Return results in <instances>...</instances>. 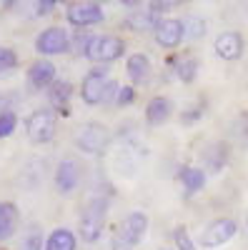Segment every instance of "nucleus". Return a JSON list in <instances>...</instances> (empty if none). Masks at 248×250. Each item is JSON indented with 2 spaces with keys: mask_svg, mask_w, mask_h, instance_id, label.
<instances>
[{
  "mask_svg": "<svg viewBox=\"0 0 248 250\" xmlns=\"http://www.w3.org/2000/svg\"><path fill=\"white\" fill-rule=\"evenodd\" d=\"M18 225V208L8 200L0 203V240H8Z\"/></svg>",
  "mask_w": 248,
  "mask_h": 250,
  "instance_id": "obj_16",
  "label": "nucleus"
},
{
  "mask_svg": "<svg viewBox=\"0 0 248 250\" xmlns=\"http://www.w3.org/2000/svg\"><path fill=\"white\" fill-rule=\"evenodd\" d=\"M75 143H78V148L86 150V153H103L111 143V133H108L106 125L88 123V125H83L80 133L75 135Z\"/></svg>",
  "mask_w": 248,
  "mask_h": 250,
  "instance_id": "obj_4",
  "label": "nucleus"
},
{
  "mask_svg": "<svg viewBox=\"0 0 248 250\" xmlns=\"http://www.w3.org/2000/svg\"><path fill=\"white\" fill-rule=\"evenodd\" d=\"M50 10H55V3H53V0H45V3H35V13H38V15H48Z\"/></svg>",
  "mask_w": 248,
  "mask_h": 250,
  "instance_id": "obj_29",
  "label": "nucleus"
},
{
  "mask_svg": "<svg viewBox=\"0 0 248 250\" xmlns=\"http://www.w3.org/2000/svg\"><path fill=\"white\" fill-rule=\"evenodd\" d=\"M225 160H228V145L225 143H216L208 148V153H205V165H208L211 173H221Z\"/></svg>",
  "mask_w": 248,
  "mask_h": 250,
  "instance_id": "obj_17",
  "label": "nucleus"
},
{
  "mask_svg": "<svg viewBox=\"0 0 248 250\" xmlns=\"http://www.w3.org/2000/svg\"><path fill=\"white\" fill-rule=\"evenodd\" d=\"M173 238H176V248H178V250H196L193 243H191V238H188V230H185V228H176Z\"/></svg>",
  "mask_w": 248,
  "mask_h": 250,
  "instance_id": "obj_26",
  "label": "nucleus"
},
{
  "mask_svg": "<svg viewBox=\"0 0 248 250\" xmlns=\"http://www.w3.org/2000/svg\"><path fill=\"white\" fill-rule=\"evenodd\" d=\"M123 48H126L123 40L115 35H93L88 43V50H86V58L95 62H111L123 55Z\"/></svg>",
  "mask_w": 248,
  "mask_h": 250,
  "instance_id": "obj_3",
  "label": "nucleus"
},
{
  "mask_svg": "<svg viewBox=\"0 0 248 250\" xmlns=\"http://www.w3.org/2000/svg\"><path fill=\"white\" fill-rule=\"evenodd\" d=\"M126 70H128V78L135 83V85H140V83H146V80L151 78V62H148V58H146V55L135 53V55H131V58H128Z\"/></svg>",
  "mask_w": 248,
  "mask_h": 250,
  "instance_id": "obj_15",
  "label": "nucleus"
},
{
  "mask_svg": "<svg viewBox=\"0 0 248 250\" xmlns=\"http://www.w3.org/2000/svg\"><path fill=\"white\" fill-rule=\"evenodd\" d=\"M106 215H108V198H90L80 213V238L86 243H95L106 228Z\"/></svg>",
  "mask_w": 248,
  "mask_h": 250,
  "instance_id": "obj_2",
  "label": "nucleus"
},
{
  "mask_svg": "<svg viewBox=\"0 0 248 250\" xmlns=\"http://www.w3.org/2000/svg\"><path fill=\"white\" fill-rule=\"evenodd\" d=\"M23 250H43V238H40V233H38V230H33V233L28 235V240H25Z\"/></svg>",
  "mask_w": 248,
  "mask_h": 250,
  "instance_id": "obj_27",
  "label": "nucleus"
},
{
  "mask_svg": "<svg viewBox=\"0 0 248 250\" xmlns=\"http://www.w3.org/2000/svg\"><path fill=\"white\" fill-rule=\"evenodd\" d=\"M173 68H176V75L183 80V83H193L196 80V73H198V60L185 55V58H176L173 60Z\"/></svg>",
  "mask_w": 248,
  "mask_h": 250,
  "instance_id": "obj_20",
  "label": "nucleus"
},
{
  "mask_svg": "<svg viewBox=\"0 0 248 250\" xmlns=\"http://www.w3.org/2000/svg\"><path fill=\"white\" fill-rule=\"evenodd\" d=\"M236 230H238L236 220H231V218H218V220H213V223L203 230L201 245H205V248H218V245H223V243H228V240L236 235Z\"/></svg>",
  "mask_w": 248,
  "mask_h": 250,
  "instance_id": "obj_5",
  "label": "nucleus"
},
{
  "mask_svg": "<svg viewBox=\"0 0 248 250\" xmlns=\"http://www.w3.org/2000/svg\"><path fill=\"white\" fill-rule=\"evenodd\" d=\"M183 38H185L183 20H160L156 28V40L163 48H176Z\"/></svg>",
  "mask_w": 248,
  "mask_h": 250,
  "instance_id": "obj_10",
  "label": "nucleus"
},
{
  "mask_svg": "<svg viewBox=\"0 0 248 250\" xmlns=\"http://www.w3.org/2000/svg\"><path fill=\"white\" fill-rule=\"evenodd\" d=\"M18 65V55L10 48H0V75Z\"/></svg>",
  "mask_w": 248,
  "mask_h": 250,
  "instance_id": "obj_25",
  "label": "nucleus"
},
{
  "mask_svg": "<svg viewBox=\"0 0 248 250\" xmlns=\"http://www.w3.org/2000/svg\"><path fill=\"white\" fill-rule=\"evenodd\" d=\"M15 125H18V118H15V113H10V110L0 113V138H8V135L15 130Z\"/></svg>",
  "mask_w": 248,
  "mask_h": 250,
  "instance_id": "obj_24",
  "label": "nucleus"
},
{
  "mask_svg": "<svg viewBox=\"0 0 248 250\" xmlns=\"http://www.w3.org/2000/svg\"><path fill=\"white\" fill-rule=\"evenodd\" d=\"M126 28H133V30H148V28H158V13L153 10H146V13H133L128 20H126Z\"/></svg>",
  "mask_w": 248,
  "mask_h": 250,
  "instance_id": "obj_21",
  "label": "nucleus"
},
{
  "mask_svg": "<svg viewBox=\"0 0 248 250\" xmlns=\"http://www.w3.org/2000/svg\"><path fill=\"white\" fill-rule=\"evenodd\" d=\"M183 30H185V35L188 38H203L205 35V23L201 18H188V20H183Z\"/></svg>",
  "mask_w": 248,
  "mask_h": 250,
  "instance_id": "obj_23",
  "label": "nucleus"
},
{
  "mask_svg": "<svg viewBox=\"0 0 248 250\" xmlns=\"http://www.w3.org/2000/svg\"><path fill=\"white\" fill-rule=\"evenodd\" d=\"M241 53H243V38L238 33L228 30V33H221L216 38V55L218 58L236 60V58H241Z\"/></svg>",
  "mask_w": 248,
  "mask_h": 250,
  "instance_id": "obj_11",
  "label": "nucleus"
},
{
  "mask_svg": "<svg viewBox=\"0 0 248 250\" xmlns=\"http://www.w3.org/2000/svg\"><path fill=\"white\" fill-rule=\"evenodd\" d=\"M78 180H80V168H78L75 160H63V163L58 165V170H55V185H58L60 193H70L73 188L78 185Z\"/></svg>",
  "mask_w": 248,
  "mask_h": 250,
  "instance_id": "obj_13",
  "label": "nucleus"
},
{
  "mask_svg": "<svg viewBox=\"0 0 248 250\" xmlns=\"http://www.w3.org/2000/svg\"><path fill=\"white\" fill-rule=\"evenodd\" d=\"M28 135L33 143H48L55 135V115L50 110H35L28 118Z\"/></svg>",
  "mask_w": 248,
  "mask_h": 250,
  "instance_id": "obj_6",
  "label": "nucleus"
},
{
  "mask_svg": "<svg viewBox=\"0 0 248 250\" xmlns=\"http://www.w3.org/2000/svg\"><path fill=\"white\" fill-rule=\"evenodd\" d=\"M180 180H183V185H185V193L193 195V193L203 190V185H205V173H203L201 168H183Z\"/></svg>",
  "mask_w": 248,
  "mask_h": 250,
  "instance_id": "obj_19",
  "label": "nucleus"
},
{
  "mask_svg": "<svg viewBox=\"0 0 248 250\" xmlns=\"http://www.w3.org/2000/svg\"><path fill=\"white\" fill-rule=\"evenodd\" d=\"M171 113H173L171 100L158 95V98H153V100L148 103V108H146V120H148L151 125H163L165 120L171 118Z\"/></svg>",
  "mask_w": 248,
  "mask_h": 250,
  "instance_id": "obj_14",
  "label": "nucleus"
},
{
  "mask_svg": "<svg viewBox=\"0 0 248 250\" xmlns=\"http://www.w3.org/2000/svg\"><path fill=\"white\" fill-rule=\"evenodd\" d=\"M66 18L75 28L95 25V23L103 20V5H98V3H73V5H68Z\"/></svg>",
  "mask_w": 248,
  "mask_h": 250,
  "instance_id": "obj_7",
  "label": "nucleus"
},
{
  "mask_svg": "<svg viewBox=\"0 0 248 250\" xmlns=\"http://www.w3.org/2000/svg\"><path fill=\"white\" fill-rule=\"evenodd\" d=\"M53 78H55V65L48 60H35L30 70H28V85L33 90H40V88H48L53 85Z\"/></svg>",
  "mask_w": 248,
  "mask_h": 250,
  "instance_id": "obj_12",
  "label": "nucleus"
},
{
  "mask_svg": "<svg viewBox=\"0 0 248 250\" xmlns=\"http://www.w3.org/2000/svg\"><path fill=\"white\" fill-rule=\"evenodd\" d=\"M68 45H70V38L63 28H48L35 40L38 53H43V55H60L68 50Z\"/></svg>",
  "mask_w": 248,
  "mask_h": 250,
  "instance_id": "obj_8",
  "label": "nucleus"
},
{
  "mask_svg": "<svg viewBox=\"0 0 248 250\" xmlns=\"http://www.w3.org/2000/svg\"><path fill=\"white\" fill-rule=\"evenodd\" d=\"M146 228H148V218L143 213H131L126 220H123L120 225V238L126 245H135L143 240V235H146Z\"/></svg>",
  "mask_w": 248,
  "mask_h": 250,
  "instance_id": "obj_9",
  "label": "nucleus"
},
{
  "mask_svg": "<svg viewBox=\"0 0 248 250\" xmlns=\"http://www.w3.org/2000/svg\"><path fill=\"white\" fill-rule=\"evenodd\" d=\"M118 83L108 80V70L106 68H95L93 73H88L80 83V98L88 103V105H95V103H106L118 98Z\"/></svg>",
  "mask_w": 248,
  "mask_h": 250,
  "instance_id": "obj_1",
  "label": "nucleus"
},
{
  "mask_svg": "<svg viewBox=\"0 0 248 250\" xmlns=\"http://www.w3.org/2000/svg\"><path fill=\"white\" fill-rule=\"evenodd\" d=\"M70 95H73V88H70V83H66V80H58V83L50 85V103L58 105V108H63Z\"/></svg>",
  "mask_w": 248,
  "mask_h": 250,
  "instance_id": "obj_22",
  "label": "nucleus"
},
{
  "mask_svg": "<svg viewBox=\"0 0 248 250\" xmlns=\"http://www.w3.org/2000/svg\"><path fill=\"white\" fill-rule=\"evenodd\" d=\"M135 98V90L133 88H120L118 90V98H115V103H118V105H128V103Z\"/></svg>",
  "mask_w": 248,
  "mask_h": 250,
  "instance_id": "obj_28",
  "label": "nucleus"
},
{
  "mask_svg": "<svg viewBox=\"0 0 248 250\" xmlns=\"http://www.w3.org/2000/svg\"><path fill=\"white\" fill-rule=\"evenodd\" d=\"M45 250H75V235L68 228H58L45 243Z\"/></svg>",
  "mask_w": 248,
  "mask_h": 250,
  "instance_id": "obj_18",
  "label": "nucleus"
}]
</instances>
